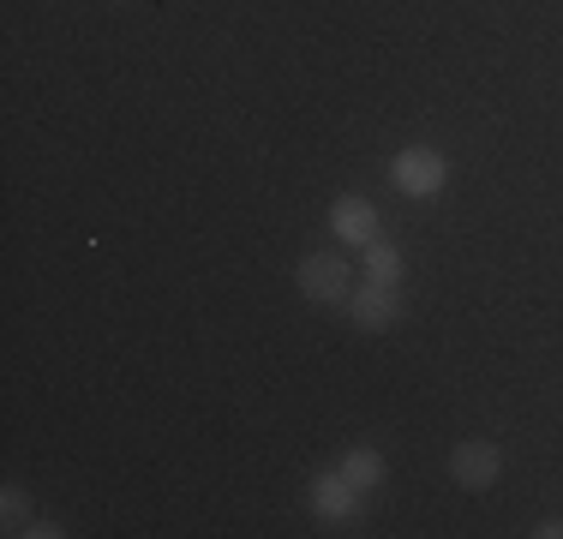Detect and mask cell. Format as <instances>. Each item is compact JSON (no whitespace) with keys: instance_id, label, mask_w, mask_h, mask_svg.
I'll return each mask as SVG.
<instances>
[{"instance_id":"5","label":"cell","mask_w":563,"mask_h":539,"mask_svg":"<svg viewBox=\"0 0 563 539\" xmlns=\"http://www.w3.org/2000/svg\"><path fill=\"white\" fill-rule=\"evenodd\" d=\"M384 234V216L372 198L360 193H342L336 205H330V240H347V246H372V240Z\"/></svg>"},{"instance_id":"3","label":"cell","mask_w":563,"mask_h":539,"mask_svg":"<svg viewBox=\"0 0 563 539\" xmlns=\"http://www.w3.org/2000/svg\"><path fill=\"white\" fill-rule=\"evenodd\" d=\"M450 480L462 485V492H492V485L504 480V450L492 438H462L450 450Z\"/></svg>"},{"instance_id":"10","label":"cell","mask_w":563,"mask_h":539,"mask_svg":"<svg viewBox=\"0 0 563 539\" xmlns=\"http://www.w3.org/2000/svg\"><path fill=\"white\" fill-rule=\"evenodd\" d=\"M533 534H540V539H563V516H545V521H540V528H533Z\"/></svg>"},{"instance_id":"1","label":"cell","mask_w":563,"mask_h":539,"mask_svg":"<svg viewBox=\"0 0 563 539\" xmlns=\"http://www.w3.org/2000/svg\"><path fill=\"white\" fill-rule=\"evenodd\" d=\"M390 180H396V193H408V198H438L450 186V156L438 151V144H401L396 162H390Z\"/></svg>"},{"instance_id":"9","label":"cell","mask_w":563,"mask_h":539,"mask_svg":"<svg viewBox=\"0 0 563 539\" xmlns=\"http://www.w3.org/2000/svg\"><path fill=\"white\" fill-rule=\"evenodd\" d=\"M0 521H7V534H31L36 528V509H31V497H24L19 485L0 492Z\"/></svg>"},{"instance_id":"7","label":"cell","mask_w":563,"mask_h":539,"mask_svg":"<svg viewBox=\"0 0 563 539\" xmlns=\"http://www.w3.org/2000/svg\"><path fill=\"white\" fill-rule=\"evenodd\" d=\"M342 474L360 485V492H378L384 474H390V462H384V450H372V443H354V450L342 455Z\"/></svg>"},{"instance_id":"2","label":"cell","mask_w":563,"mask_h":539,"mask_svg":"<svg viewBox=\"0 0 563 539\" xmlns=\"http://www.w3.org/2000/svg\"><path fill=\"white\" fill-rule=\"evenodd\" d=\"M294 282H300V300L306 306H347V294H354V270H347L342 252H306L300 270H294Z\"/></svg>"},{"instance_id":"8","label":"cell","mask_w":563,"mask_h":539,"mask_svg":"<svg viewBox=\"0 0 563 539\" xmlns=\"http://www.w3.org/2000/svg\"><path fill=\"white\" fill-rule=\"evenodd\" d=\"M401 276H408V258H401L396 240H372L366 246V282H384V288H401Z\"/></svg>"},{"instance_id":"6","label":"cell","mask_w":563,"mask_h":539,"mask_svg":"<svg viewBox=\"0 0 563 539\" xmlns=\"http://www.w3.org/2000/svg\"><path fill=\"white\" fill-rule=\"evenodd\" d=\"M347 318H354L366 336H384V330H390V323L401 318V288H384V282H360V288L347 294Z\"/></svg>"},{"instance_id":"4","label":"cell","mask_w":563,"mask_h":539,"mask_svg":"<svg viewBox=\"0 0 563 539\" xmlns=\"http://www.w3.org/2000/svg\"><path fill=\"white\" fill-rule=\"evenodd\" d=\"M360 485L342 474V468H330V474H312V485H306V504H312L318 521H330V528H342V521L360 516Z\"/></svg>"}]
</instances>
